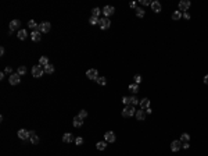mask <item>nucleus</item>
Here are the masks:
<instances>
[{
    "label": "nucleus",
    "mask_w": 208,
    "mask_h": 156,
    "mask_svg": "<svg viewBox=\"0 0 208 156\" xmlns=\"http://www.w3.org/2000/svg\"><path fill=\"white\" fill-rule=\"evenodd\" d=\"M133 114H136V110H135L133 105H128V106L124 107V110H122V116L124 117H132Z\"/></svg>",
    "instance_id": "nucleus-1"
},
{
    "label": "nucleus",
    "mask_w": 208,
    "mask_h": 156,
    "mask_svg": "<svg viewBox=\"0 0 208 156\" xmlns=\"http://www.w3.org/2000/svg\"><path fill=\"white\" fill-rule=\"evenodd\" d=\"M43 74H45V68L42 66H33L32 67V75L35 78H40Z\"/></svg>",
    "instance_id": "nucleus-2"
},
{
    "label": "nucleus",
    "mask_w": 208,
    "mask_h": 156,
    "mask_svg": "<svg viewBox=\"0 0 208 156\" xmlns=\"http://www.w3.org/2000/svg\"><path fill=\"white\" fill-rule=\"evenodd\" d=\"M50 28H51V24H50L49 21H43V22L39 24V27H38V31H39L40 33H46V32L50 31Z\"/></svg>",
    "instance_id": "nucleus-3"
},
{
    "label": "nucleus",
    "mask_w": 208,
    "mask_h": 156,
    "mask_svg": "<svg viewBox=\"0 0 208 156\" xmlns=\"http://www.w3.org/2000/svg\"><path fill=\"white\" fill-rule=\"evenodd\" d=\"M20 77L21 75L18 74V72H14V74H11L10 77H8V81H10L11 85H17V84H20V82H21V78Z\"/></svg>",
    "instance_id": "nucleus-4"
},
{
    "label": "nucleus",
    "mask_w": 208,
    "mask_h": 156,
    "mask_svg": "<svg viewBox=\"0 0 208 156\" xmlns=\"http://www.w3.org/2000/svg\"><path fill=\"white\" fill-rule=\"evenodd\" d=\"M100 28L101 29H108L110 27H111V21H110V18H107V17H103V18H100Z\"/></svg>",
    "instance_id": "nucleus-5"
},
{
    "label": "nucleus",
    "mask_w": 208,
    "mask_h": 156,
    "mask_svg": "<svg viewBox=\"0 0 208 156\" xmlns=\"http://www.w3.org/2000/svg\"><path fill=\"white\" fill-rule=\"evenodd\" d=\"M86 77L88 78H90V80H97L99 78V72H97V70L96 68H90V70H88L86 71Z\"/></svg>",
    "instance_id": "nucleus-6"
},
{
    "label": "nucleus",
    "mask_w": 208,
    "mask_h": 156,
    "mask_svg": "<svg viewBox=\"0 0 208 156\" xmlns=\"http://www.w3.org/2000/svg\"><path fill=\"white\" fill-rule=\"evenodd\" d=\"M18 138L20 139H28V138H31V131H26V130H24V128H21L20 131H18Z\"/></svg>",
    "instance_id": "nucleus-7"
},
{
    "label": "nucleus",
    "mask_w": 208,
    "mask_h": 156,
    "mask_svg": "<svg viewBox=\"0 0 208 156\" xmlns=\"http://www.w3.org/2000/svg\"><path fill=\"white\" fill-rule=\"evenodd\" d=\"M190 2H189V0H182L180 3H179V11H187L189 10V7H190Z\"/></svg>",
    "instance_id": "nucleus-8"
},
{
    "label": "nucleus",
    "mask_w": 208,
    "mask_h": 156,
    "mask_svg": "<svg viewBox=\"0 0 208 156\" xmlns=\"http://www.w3.org/2000/svg\"><path fill=\"white\" fill-rule=\"evenodd\" d=\"M101 11H103V14H104V17H110V16H113V14L115 13V8L113 7V6H105L103 10H101Z\"/></svg>",
    "instance_id": "nucleus-9"
},
{
    "label": "nucleus",
    "mask_w": 208,
    "mask_h": 156,
    "mask_svg": "<svg viewBox=\"0 0 208 156\" xmlns=\"http://www.w3.org/2000/svg\"><path fill=\"white\" fill-rule=\"evenodd\" d=\"M180 148H182V142L179 139H175V141H172V142H171V150H172V152H178Z\"/></svg>",
    "instance_id": "nucleus-10"
},
{
    "label": "nucleus",
    "mask_w": 208,
    "mask_h": 156,
    "mask_svg": "<svg viewBox=\"0 0 208 156\" xmlns=\"http://www.w3.org/2000/svg\"><path fill=\"white\" fill-rule=\"evenodd\" d=\"M161 8H162V6H161V3H159L158 0L151 2V10L154 13H161Z\"/></svg>",
    "instance_id": "nucleus-11"
},
{
    "label": "nucleus",
    "mask_w": 208,
    "mask_h": 156,
    "mask_svg": "<svg viewBox=\"0 0 208 156\" xmlns=\"http://www.w3.org/2000/svg\"><path fill=\"white\" fill-rule=\"evenodd\" d=\"M104 139H105V142H115V134L113 131H107L104 134Z\"/></svg>",
    "instance_id": "nucleus-12"
},
{
    "label": "nucleus",
    "mask_w": 208,
    "mask_h": 156,
    "mask_svg": "<svg viewBox=\"0 0 208 156\" xmlns=\"http://www.w3.org/2000/svg\"><path fill=\"white\" fill-rule=\"evenodd\" d=\"M21 27V21L20 19H13V21L10 22V31H15V29H20Z\"/></svg>",
    "instance_id": "nucleus-13"
},
{
    "label": "nucleus",
    "mask_w": 208,
    "mask_h": 156,
    "mask_svg": "<svg viewBox=\"0 0 208 156\" xmlns=\"http://www.w3.org/2000/svg\"><path fill=\"white\" fill-rule=\"evenodd\" d=\"M62 141L67 142V144H71V142H74V141H75V138H74V135H72L71 133H65L64 135H62Z\"/></svg>",
    "instance_id": "nucleus-14"
},
{
    "label": "nucleus",
    "mask_w": 208,
    "mask_h": 156,
    "mask_svg": "<svg viewBox=\"0 0 208 156\" xmlns=\"http://www.w3.org/2000/svg\"><path fill=\"white\" fill-rule=\"evenodd\" d=\"M40 36H42V33L38 31V29H35V31L31 32V39H32L33 42H39L40 41Z\"/></svg>",
    "instance_id": "nucleus-15"
},
{
    "label": "nucleus",
    "mask_w": 208,
    "mask_h": 156,
    "mask_svg": "<svg viewBox=\"0 0 208 156\" xmlns=\"http://www.w3.org/2000/svg\"><path fill=\"white\" fill-rule=\"evenodd\" d=\"M136 119L139 120V121H143L144 119H146V110L144 109H140V110H136Z\"/></svg>",
    "instance_id": "nucleus-16"
},
{
    "label": "nucleus",
    "mask_w": 208,
    "mask_h": 156,
    "mask_svg": "<svg viewBox=\"0 0 208 156\" xmlns=\"http://www.w3.org/2000/svg\"><path fill=\"white\" fill-rule=\"evenodd\" d=\"M139 105H140V109H147V107H150V99L148 97H143V99H140Z\"/></svg>",
    "instance_id": "nucleus-17"
},
{
    "label": "nucleus",
    "mask_w": 208,
    "mask_h": 156,
    "mask_svg": "<svg viewBox=\"0 0 208 156\" xmlns=\"http://www.w3.org/2000/svg\"><path fill=\"white\" fill-rule=\"evenodd\" d=\"M26 38H28L26 29H20V31H18V39H21V41H25Z\"/></svg>",
    "instance_id": "nucleus-18"
},
{
    "label": "nucleus",
    "mask_w": 208,
    "mask_h": 156,
    "mask_svg": "<svg viewBox=\"0 0 208 156\" xmlns=\"http://www.w3.org/2000/svg\"><path fill=\"white\" fill-rule=\"evenodd\" d=\"M38 142H39V136L36 135V133H35V131H31V144L36 145Z\"/></svg>",
    "instance_id": "nucleus-19"
},
{
    "label": "nucleus",
    "mask_w": 208,
    "mask_h": 156,
    "mask_svg": "<svg viewBox=\"0 0 208 156\" xmlns=\"http://www.w3.org/2000/svg\"><path fill=\"white\" fill-rule=\"evenodd\" d=\"M72 124H74V127H82V124H83V120H82L79 116H75V117H74V123H72Z\"/></svg>",
    "instance_id": "nucleus-20"
},
{
    "label": "nucleus",
    "mask_w": 208,
    "mask_h": 156,
    "mask_svg": "<svg viewBox=\"0 0 208 156\" xmlns=\"http://www.w3.org/2000/svg\"><path fill=\"white\" fill-rule=\"evenodd\" d=\"M179 141H180L182 144H186V142H189V141H190V135H189L187 133H183V134L180 135V139H179Z\"/></svg>",
    "instance_id": "nucleus-21"
},
{
    "label": "nucleus",
    "mask_w": 208,
    "mask_h": 156,
    "mask_svg": "<svg viewBox=\"0 0 208 156\" xmlns=\"http://www.w3.org/2000/svg\"><path fill=\"white\" fill-rule=\"evenodd\" d=\"M47 64H49V58H47V56H42V57L39 58V66L45 67V66H47Z\"/></svg>",
    "instance_id": "nucleus-22"
},
{
    "label": "nucleus",
    "mask_w": 208,
    "mask_h": 156,
    "mask_svg": "<svg viewBox=\"0 0 208 156\" xmlns=\"http://www.w3.org/2000/svg\"><path fill=\"white\" fill-rule=\"evenodd\" d=\"M43 68H45V72H46V74H53V72H54V67H53V64H50V63H49L47 66H45Z\"/></svg>",
    "instance_id": "nucleus-23"
},
{
    "label": "nucleus",
    "mask_w": 208,
    "mask_h": 156,
    "mask_svg": "<svg viewBox=\"0 0 208 156\" xmlns=\"http://www.w3.org/2000/svg\"><path fill=\"white\" fill-rule=\"evenodd\" d=\"M96 148H97L99 150H104L105 148H107V142H105V141H101V142H97V145H96Z\"/></svg>",
    "instance_id": "nucleus-24"
},
{
    "label": "nucleus",
    "mask_w": 208,
    "mask_h": 156,
    "mask_svg": "<svg viewBox=\"0 0 208 156\" xmlns=\"http://www.w3.org/2000/svg\"><path fill=\"white\" fill-rule=\"evenodd\" d=\"M182 17H183V14H182V11H179V10L172 14V19H175V21H178V19H180Z\"/></svg>",
    "instance_id": "nucleus-25"
},
{
    "label": "nucleus",
    "mask_w": 208,
    "mask_h": 156,
    "mask_svg": "<svg viewBox=\"0 0 208 156\" xmlns=\"http://www.w3.org/2000/svg\"><path fill=\"white\" fill-rule=\"evenodd\" d=\"M89 22L92 24V25H96V24H100V18H99V17H94V16H92V17L89 18Z\"/></svg>",
    "instance_id": "nucleus-26"
},
{
    "label": "nucleus",
    "mask_w": 208,
    "mask_h": 156,
    "mask_svg": "<svg viewBox=\"0 0 208 156\" xmlns=\"http://www.w3.org/2000/svg\"><path fill=\"white\" fill-rule=\"evenodd\" d=\"M129 91L133 92V94H137V92H139V85L137 84H130L129 85Z\"/></svg>",
    "instance_id": "nucleus-27"
},
{
    "label": "nucleus",
    "mask_w": 208,
    "mask_h": 156,
    "mask_svg": "<svg viewBox=\"0 0 208 156\" xmlns=\"http://www.w3.org/2000/svg\"><path fill=\"white\" fill-rule=\"evenodd\" d=\"M26 71H28V70H26V67H25V66L18 67V70H17V72H18L20 75H25V74H26Z\"/></svg>",
    "instance_id": "nucleus-28"
},
{
    "label": "nucleus",
    "mask_w": 208,
    "mask_h": 156,
    "mask_svg": "<svg viewBox=\"0 0 208 156\" xmlns=\"http://www.w3.org/2000/svg\"><path fill=\"white\" fill-rule=\"evenodd\" d=\"M28 27L29 28H33V29H38V24H36V21H33V19H29V22H28Z\"/></svg>",
    "instance_id": "nucleus-29"
},
{
    "label": "nucleus",
    "mask_w": 208,
    "mask_h": 156,
    "mask_svg": "<svg viewBox=\"0 0 208 156\" xmlns=\"http://www.w3.org/2000/svg\"><path fill=\"white\" fill-rule=\"evenodd\" d=\"M100 13H101V10L99 7H94L93 10H92V16H94V17H99Z\"/></svg>",
    "instance_id": "nucleus-30"
},
{
    "label": "nucleus",
    "mask_w": 208,
    "mask_h": 156,
    "mask_svg": "<svg viewBox=\"0 0 208 156\" xmlns=\"http://www.w3.org/2000/svg\"><path fill=\"white\" fill-rule=\"evenodd\" d=\"M135 11H136V16H137V17H144V10H143V8L137 7Z\"/></svg>",
    "instance_id": "nucleus-31"
},
{
    "label": "nucleus",
    "mask_w": 208,
    "mask_h": 156,
    "mask_svg": "<svg viewBox=\"0 0 208 156\" xmlns=\"http://www.w3.org/2000/svg\"><path fill=\"white\" fill-rule=\"evenodd\" d=\"M139 102H140V99H137L136 96H130V105H139Z\"/></svg>",
    "instance_id": "nucleus-32"
},
{
    "label": "nucleus",
    "mask_w": 208,
    "mask_h": 156,
    "mask_svg": "<svg viewBox=\"0 0 208 156\" xmlns=\"http://www.w3.org/2000/svg\"><path fill=\"white\" fill-rule=\"evenodd\" d=\"M96 81H97V84H100V85H105V84H107V81H105L104 77H99Z\"/></svg>",
    "instance_id": "nucleus-33"
},
{
    "label": "nucleus",
    "mask_w": 208,
    "mask_h": 156,
    "mask_svg": "<svg viewBox=\"0 0 208 156\" xmlns=\"http://www.w3.org/2000/svg\"><path fill=\"white\" fill-rule=\"evenodd\" d=\"M78 116L81 117V119H82V120H85V119H86V117H88V111H86V110H81V111H79V114H78Z\"/></svg>",
    "instance_id": "nucleus-34"
},
{
    "label": "nucleus",
    "mask_w": 208,
    "mask_h": 156,
    "mask_svg": "<svg viewBox=\"0 0 208 156\" xmlns=\"http://www.w3.org/2000/svg\"><path fill=\"white\" fill-rule=\"evenodd\" d=\"M122 102L125 103V106L130 105V96H124V97H122Z\"/></svg>",
    "instance_id": "nucleus-35"
},
{
    "label": "nucleus",
    "mask_w": 208,
    "mask_h": 156,
    "mask_svg": "<svg viewBox=\"0 0 208 156\" xmlns=\"http://www.w3.org/2000/svg\"><path fill=\"white\" fill-rule=\"evenodd\" d=\"M133 78H135V84H137V85H139L140 82H142V75H139V74H137V75H135Z\"/></svg>",
    "instance_id": "nucleus-36"
},
{
    "label": "nucleus",
    "mask_w": 208,
    "mask_h": 156,
    "mask_svg": "<svg viewBox=\"0 0 208 156\" xmlns=\"http://www.w3.org/2000/svg\"><path fill=\"white\" fill-rule=\"evenodd\" d=\"M75 144H76V145H82V144H83V138H82V136L75 138Z\"/></svg>",
    "instance_id": "nucleus-37"
},
{
    "label": "nucleus",
    "mask_w": 208,
    "mask_h": 156,
    "mask_svg": "<svg viewBox=\"0 0 208 156\" xmlns=\"http://www.w3.org/2000/svg\"><path fill=\"white\" fill-rule=\"evenodd\" d=\"M4 72H6V74H13V68L11 67H6V70H4Z\"/></svg>",
    "instance_id": "nucleus-38"
},
{
    "label": "nucleus",
    "mask_w": 208,
    "mask_h": 156,
    "mask_svg": "<svg viewBox=\"0 0 208 156\" xmlns=\"http://www.w3.org/2000/svg\"><path fill=\"white\" fill-rule=\"evenodd\" d=\"M142 4L143 6H151V2L150 0H142Z\"/></svg>",
    "instance_id": "nucleus-39"
},
{
    "label": "nucleus",
    "mask_w": 208,
    "mask_h": 156,
    "mask_svg": "<svg viewBox=\"0 0 208 156\" xmlns=\"http://www.w3.org/2000/svg\"><path fill=\"white\" fill-rule=\"evenodd\" d=\"M129 6L132 7V8H135V10H136V8H137V3H136V2H132V3L129 4Z\"/></svg>",
    "instance_id": "nucleus-40"
},
{
    "label": "nucleus",
    "mask_w": 208,
    "mask_h": 156,
    "mask_svg": "<svg viewBox=\"0 0 208 156\" xmlns=\"http://www.w3.org/2000/svg\"><path fill=\"white\" fill-rule=\"evenodd\" d=\"M183 18H185V19H190V14H189V13H183Z\"/></svg>",
    "instance_id": "nucleus-41"
},
{
    "label": "nucleus",
    "mask_w": 208,
    "mask_h": 156,
    "mask_svg": "<svg viewBox=\"0 0 208 156\" xmlns=\"http://www.w3.org/2000/svg\"><path fill=\"white\" fill-rule=\"evenodd\" d=\"M151 113H153V110L150 109V107H147V109H146V114H151Z\"/></svg>",
    "instance_id": "nucleus-42"
},
{
    "label": "nucleus",
    "mask_w": 208,
    "mask_h": 156,
    "mask_svg": "<svg viewBox=\"0 0 208 156\" xmlns=\"http://www.w3.org/2000/svg\"><path fill=\"white\" fill-rule=\"evenodd\" d=\"M189 146H190V145H189V142H186V144H182V148H185V149H187Z\"/></svg>",
    "instance_id": "nucleus-43"
},
{
    "label": "nucleus",
    "mask_w": 208,
    "mask_h": 156,
    "mask_svg": "<svg viewBox=\"0 0 208 156\" xmlns=\"http://www.w3.org/2000/svg\"><path fill=\"white\" fill-rule=\"evenodd\" d=\"M204 84H207V85H208V74L204 77Z\"/></svg>",
    "instance_id": "nucleus-44"
},
{
    "label": "nucleus",
    "mask_w": 208,
    "mask_h": 156,
    "mask_svg": "<svg viewBox=\"0 0 208 156\" xmlns=\"http://www.w3.org/2000/svg\"><path fill=\"white\" fill-rule=\"evenodd\" d=\"M4 75H6V72H0V80H3Z\"/></svg>",
    "instance_id": "nucleus-45"
},
{
    "label": "nucleus",
    "mask_w": 208,
    "mask_h": 156,
    "mask_svg": "<svg viewBox=\"0 0 208 156\" xmlns=\"http://www.w3.org/2000/svg\"><path fill=\"white\" fill-rule=\"evenodd\" d=\"M0 55H2V56L4 55V47H0Z\"/></svg>",
    "instance_id": "nucleus-46"
}]
</instances>
